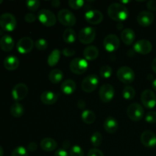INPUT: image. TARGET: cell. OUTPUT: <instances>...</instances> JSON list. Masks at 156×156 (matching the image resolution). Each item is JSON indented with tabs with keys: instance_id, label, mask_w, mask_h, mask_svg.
<instances>
[{
	"instance_id": "b9f144b4",
	"label": "cell",
	"mask_w": 156,
	"mask_h": 156,
	"mask_svg": "<svg viewBox=\"0 0 156 156\" xmlns=\"http://www.w3.org/2000/svg\"><path fill=\"white\" fill-rule=\"evenodd\" d=\"M88 156H105L104 153L101 150L98 149L97 148L91 149L88 151Z\"/></svg>"
},
{
	"instance_id": "ab89813d",
	"label": "cell",
	"mask_w": 156,
	"mask_h": 156,
	"mask_svg": "<svg viewBox=\"0 0 156 156\" xmlns=\"http://www.w3.org/2000/svg\"><path fill=\"white\" fill-rule=\"evenodd\" d=\"M146 120L149 123H156V111H149L146 115Z\"/></svg>"
},
{
	"instance_id": "f5cc1de1",
	"label": "cell",
	"mask_w": 156,
	"mask_h": 156,
	"mask_svg": "<svg viewBox=\"0 0 156 156\" xmlns=\"http://www.w3.org/2000/svg\"><path fill=\"white\" fill-rule=\"evenodd\" d=\"M4 155V150H3L2 147L0 146V156H3Z\"/></svg>"
},
{
	"instance_id": "816d5d0a",
	"label": "cell",
	"mask_w": 156,
	"mask_h": 156,
	"mask_svg": "<svg viewBox=\"0 0 156 156\" xmlns=\"http://www.w3.org/2000/svg\"><path fill=\"white\" fill-rule=\"evenodd\" d=\"M152 88L155 91H156V79L152 82Z\"/></svg>"
},
{
	"instance_id": "f6af8a7d",
	"label": "cell",
	"mask_w": 156,
	"mask_h": 156,
	"mask_svg": "<svg viewBox=\"0 0 156 156\" xmlns=\"http://www.w3.org/2000/svg\"><path fill=\"white\" fill-rule=\"evenodd\" d=\"M54 156H69L68 154V152H66V150L64 149H58L56 152H55Z\"/></svg>"
},
{
	"instance_id": "277c9868",
	"label": "cell",
	"mask_w": 156,
	"mask_h": 156,
	"mask_svg": "<svg viewBox=\"0 0 156 156\" xmlns=\"http://www.w3.org/2000/svg\"><path fill=\"white\" fill-rule=\"evenodd\" d=\"M117 76L120 82L128 85L135 79V73L130 67L122 66L117 70Z\"/></svg>"
},
{
	"instance_id": "4316f807",
	"label": "cell",
	"mask_w": 156,
	"mask_h": 156,
	"mask_svg": "<svg viewBox=\"0 0 156 156\" xmlns=\"http://www.w3.org/2000/svg\"><path fill=\"white\" fill-rule=\"evenodd\" d=\"M63 79V73L59 69H54L49 74V80L53 84H57Z\"/></svg>"
},
{
	"instance_id": "30bf717a",
	"label": "cell",
	"mask_w": 156,
	"mask_h": 156,
	"mask_svg": "<svg viewBox=\"0 0 156 156\" xmlns=\"http://www.w3.org/2000/svg\"><path fill=\"white\" fill-rule=\"evenodd\" d=\"M120 39L116 34H108L104 39V47L110 53L116 51L120 47Z\"/></svg>"
},
{
	"instance_id": "9c48e42d",
	"label": "cell",
	"mask_w": 156,
	"mask_h": 156,
	"mask_svg": "<svg viewBox=\"0 0 156 156\" xmlns=\"http://www.w3.org/2000/svg\"><path fill=\"white\" fill-rule=\"evenodd\" d=\"M95 29L92 27H85L82 28L79 33V40L82 44H89L95 39Z\"/></svg>"
},
{
	"instance_id": "7402d4cb",
	"label": "cell",
	"mask_w": 156,
	"mask_h": 156,
	"mask_svg": "<svg viewBox=\"0 0 156 156\" xmlns=\"http://www.w3.org/2000/svg\"><path fill=\"white\" fill-rule=\"evenodd\" d=\"M121 40L126 45H131L135 41V32L130 28H126L120 33Z\"/></svg>"
},
{
	"instance_id": "d6986e66",
	"label": "cell",
	"mask_w": 156,
	"mask_h": 156,
	"mask_svg": "<svg viewBox=\"0 0 156 156\" xmlns=\"http://www.w3.org/2000/svg\"><path fill=\"white\" fill-rule=\"evenodd\" d=\"M15 46V41L10 35H3L0 39V48L5 52H10Z\"/></svg>"
},
{
	"instance_id": "c3c4849f",
	"label": "cell",
	"mask_w": 156,
	"mask_h": 156,
	"mask_svg": "<svg viewBox=\"0 0 156 156\" xmlns=\"http://www.w3.org/2000/svg\"><path fill=\"white\" fill-rule=\"evenodd\" d=\"M78 107H79L80 109H83L85 107V102L83 100H79L78 101Z\"/></svg>"
},
{
	"instance_id": "ffe728a7",
	"label": "cell",
	"mask_w": 156,
	"mask_h": 156,
	"mask_svg": "<svg viewBox=\"0 0 156 156\" xmlns=\"http://www.w3.org/2000/svg\"><path fill=\"white\" fill-rule=\"evenodd\" d=\"M58 99L57 94L51 91H45L41 94V100L44 105H54Z\"/></svg>"
},
{
	"instance_id": "ac0fdd59",
	"label": "cell",
	"mask_w": 156,
	"mask_h": 156,
	"mask_svg": "<svg viewBox=\"0 0 156 156\" xmlns=\"http://www.w3.org/2000/svg\"><path fill=\"white\" fill-rule=\"evenodd\" d=\"M141 143L147 148H153L156 146V135L149 130L144 131L140 136Z\"/></svg>"
},
{
	"instance_id": "7a4b0ae2",
	"label": "cell",
	"mask_w": 156,
	"mask_h": 156,
	"mask_svg": "<svg viewBox=\"0 0 156 156\" xmlns=\"http://www.w3.org/2000/svg\"><path fill=\"white\" fill-rule=\"evenodd\" d=\"M17 26L15 17L10 13H4L0 16V27L5 31H13Z\"/></svg>"
},
{
	"instance_id": "db71d44e",
	"label": "cell",
	"mask_w": 156,
	"mask_h": 156,
	"mask_svg": "<svg viewBox=\"0 0 156 156\" xmlns=\"http://www.w3.org/2000/svg\"><path fill=\"white\" fill-rule=\"evenodd\" d=\"M2 2H3V1H2V0H0V5H1L2 3Z\"/></svg>"
},
{
	"instance_id": "4dcf8cb0",
	"label": "cell",
	"mask_w": 156,
	"mask_h": 156,
	"mask_svg": "<svg viewBox=\"0 0 156 156\" xmlns=\"http://www.w3.org/2000/svg\"><path fill=\"white\" fill-rule=\"evenodd\" d=\"M82 120L86 124H92L96 120L95 114L92 111L85 110L82 114Z\"/></svg>"
},
{
	"instance_id": "7dc6e473",
	"label": "cell",
	"mask_w": 156,
	"mask_h": 156,
	"mask_svg": "<svg viewBox=\"0 0 156 156\" xmlns=\"http://www.w3.org/2000/svg\"><path fill=\"white\" fill-rule=\"evenodd\" d=\"M51 4L53 7L55 8H58L59 6H60L61 2L59 1V0H53V1L51 2Z\"/></svg>"
},
{
	"instance_id": "836d02e7",
	"label": "cell",
	"mask_w": 156,
	"mask_h": 156,
	"mask_svg": "<svg viewBox=\"0 0 156 156\" xmlns=\"http://www.w3.org/2000/svg\"><path fill=\"white\" fill-rule=\"evenodd\" d=\"M100 75L104 79H108L112 75V69L108 65L103 66L100 69Z\"/></svg>"
},
{
	"instance_id": "52a82bcc",
	"label": "cell",
	"mask_w": 156,
	"mask_h": 156,
	"mask_svg": "<svg viewBox=\"0 0 156 156\" xmlns=\"http://www.w3.org/2000/svg\"><path fill=\"white\" fill-rule=\"evenodd\" d=\"M88 62L86 59L82 58H75L69 64L70 70L76 75H82L85 73L88 69Z\"/></svg>"
},
{
	"instance_id": "f1b7e54d",
	"label": "cell",
	"mask_w": 156,
	"mask_h": 156,
	"mask_svg": "<svg viewBox=\"0 0 156 156\" xmlns=\"http://www.w3.org/2000/svg\"><path fill=\"white\" fill-rule=\"evenodd\" d=\"M60 59V51L58 49H55L50 53L47 58V63L50 67L55 66Z\"/></svg>"
},
{
	"instance_id": "681fc988",
	"label": "cell",
	"mask_w": 156,
	"mask_h": 156,
	"mask_svg": "<svg viewBox=\"0 0 156 156\" xmlns=\"http://www.w3.org/2000/svg\"><path fill=\"white\" fill-rule=\"evenodd\" d=\"M69 146H70V142L69 141V140H65V141L63 142V143H62V146H63L64 149H68Z\"/></svg>"
},
{
	"instance_id": "83f0119b",
	"label": "cell",
	"mask_w": 156,
	"mask_h": 156,
	"mask_svg": "<svg viewBox=\"0 0 156 156\" xmlns=\"http://www.w3.org/2000/svg\"><path fill=\"white\" fill-rule=\"evenodd\" d=\"M76 37H77V36H76V31H75L73 29L70 28V27L66 29V30H64L63 34H62L63 41H65L66 44H73V43L76 41Z\"/></svg>"
},
{
	"instance_id": "3957f363",
	"label": "cell",
	"mask_w": 156,
	"mask_h": 156,
	"mask_svg": "<svg viewBox=\"0 0 156 156\" xmlns=\"http://www.w3.org/2000/svg\"><path fill=\"white\" fill-rule=\"evenodd\" d=\"M126 114H127L128 117L133 121H140L144 116V109L140 104H131L128 106Z\"/></svg>"
},
{
	"instance_id": "f907efd6",
	"label": "cell",
	"mask_w": 156,
	"mask_h": 156,
	"mask_svg": "<svg viewBox=\"0 0 156 156\" xmlns=\"http://www.w3.org/2000/svg\"><path fill=\"white\" fill-rule=\"evenodd\" d=\"M152 70H153L154 73L156 74V58L153 59V61H152Z\"/></svg>"
},
{
	"instance_id": "d6a6232c",
	"label": "cell",
	"mask_w": 156,
	"mask_h": 156,
	"mask_svg": "<svg viewBox=\"0 0 156 156\" xmlns=\"http://www.w3.org/2000/svg\"><path fill=\"white\" fill-rule=\"evenodd\" d=\"M103 136L99 132H94L91 136V143L94 147H98L101 145Z\"/></svg>"
},
{
	"instance_id": "7c38bea8",
	"label": "cell",
	"mask_w": 156,
	"mask_h": 156,
	"mask_svg": "<svg viewBox=\"0 0 156 156\" xmlns=\"http://www.w3.org/2000/svg\"><path fill=\"white\" fill-rule=\"evenodd\" d=\"M141 101L143 106L146 108L152 109L156 105V95L150 89H146L141 94Z\"/></svg>"
},
{
	"instance_id": "484cf974",
	"label": "cell",
	"mask_w": 156,
	"mask_h": 156,
	"mask_svg": "<svg viewBox=\"0 0 156 156\" xmlns=\"http://www.w3.org/2000/svg\"><path fill=\"white\" fill-rule=\"evenodd\" d=\"M98 49L94 46H88L83 51V56L86 60H94L98 58Z\"/></svg>"
},
{
	"instance_id": "e0dca14e",
	"label": "cell",
	"mask_w": 156,
	"mask_h": 156,
	"mask_svg": "<svg viewBox=\"0 0 156 156\" xmlns=\"http://www.w3.org/2000/svg\"><path fill=\"white\" fill-rule=\"evenodd\" d=\"M155 16L153 13L149 11L141 12L137 16V22L143 27H148L153 23Z\"/></svg>"
},
{
	"instance_id": "cb8c5ba5",
	"label": "cell",
	"mask_w": 156,
	"mask_h": 156,
	"mask_svg": "<svg viewBox=\"0 0 156 156\" xmlns=\"http://www.w3.org/2000/svg\"><path fill=\"white\" fill-rule=\"evenodd\" d=\"M61 91L65 94H71L74 93L76 89V84L72 79H66L64 81L60 86Z\"/></svg>"
},
{
	"instance_id": "4fadbf2b",
	"label": "cell",
	"mask_w": 156,
	"mask_h": 156,
	"mask_svg": "<svg viewBox=\"0 0 156 156\" xmlns=\"http://www.w3.org/2000/svg\"><path fill=\"white\" fill-rule=\"evenodd\" d=\"M34 46V42L31 38L28 37H24L18 41L16 47L20 53L26 54L31 51Z\"/></svg>"
},
{
	"instance_id": "ee69618b",
	"label": "cell",
	"mask_w": 156,
	"mask_h": 156,
	"mask_svg": "<svg viewBox=\"0 0 156 156\" xmlns=\"http://www.w3.org/2000/svg\"><path fill=\"white\" fill-rule=\"evenodd\" d=\"M147 8L151 11H156V1L155 0H150L147 2Z\"/></svg>"
},
{
	"instance_id": "60d3db41",
	"label": "cell",
	"mask_w": 156,
	"mask_h": 156,
	"mask_svg": "<svg viewBox=\"0 0 156 156\" xmlns=\"http://www.w3.org/2000/svg\"><path fill=\"white\" fill-rule=\"evenodd\" d=\"M37 17L36 15L34 13L31 12H29V13L26 14L25 16H24V21L27 23H33L36 21Z\"/></svg>"
},
{
	"instance_id": "5b68a950",
	"label": "cell",
	"mask_w": 156,
	"mask_h": 156,
	"mask_svg": "<svg viewBox=\"0 0 156 156\" xmlns=\"http://www.w3.org/2000/svg\"><path fill=\"white\" fill-rule=\"evenodd\" d=\"M57 18L59 22L66 27H73L76 23V18L74 14L67 9H62L58 12Z\"/></svg>"
},
{
	"instance_id": "44dd1931",
	"label": "cell",
	"mask_w": 156,
	"mask_h": 156,
	"mask_svg": "<svg viewBox=\"0 0 156 156\" xmlns=\"http://www.w3.org/2000/svg\"><path fill=\"white\" fill-rule=\"evenodd\" d=\"M104 128L108 133H114L118 129V123L113 117H108L104 122Z\"/></svg>"
},
{
	"instance_id": "9a60e30c",
	"label": "cell",
	"mask_w": 156,
	"mask_h": 156,
	"mask_svg": "<svg viewBox=\"0 0 156 156\" xmlns=\"http://www.w3.org/2000/svg\"><path fill=\"white\" fill-rule=\"evenodd\" d=\"M133 48L136 53L142 55H146L152 51V44L148 40H140L134 44Z\"/></svg>"
},
{
	"instance_id": "bcb514c9",
	"label": "cell",
	"mask_w": 156,
	"mask_h": 156,
	"mask_svg": "<svg viewBox=\"0 0 156 156\" xmlns=\"http://www.w3.org/2000/svg\"><path fill=\"white\" fill-rule=\"evenodd\" d=\"M37 143H34V142H31V143H29L28 146H27V149H28V151H30V152H34V151L37 150Z\"/></svg>"
},
{
	"instance_id": "1f68e13d",
	"label": "cell",
	"mask_w": 156,
	"mask_h": 156,
	"mask_svg": "<svg viewBox=\"0 0 156 156\" xmlns=\"http://www.w3.org/2000/svg\"><path fill=\"white\" fill-rule=\"evenodd\" d=\"M122 94H123V98L126 100H132L136 95L135 89L133 88V87L130 86V85H126L123 88Z\"/></svg>"
},
{
	"instance_id": "2e32d148",
	"label": "cell",
	"mask_w": 156,
	"mask_h": 156,
	"mask_svg": "<svg viewBox=\"0 0 156 156\" xmlns=\"http://www.w3.org/2000/svg\"><path fill=\"white\" fill-rule=\"evenodd\" d=\"M104 15L98 10H90L85 12V19L91 24H98L103 21Z\"/></svg>"
},
{
	"instance_id": "d4e9b609",
	"label": "cell",
	"mask_w": 156,
	"mask_h": 156,
	"mask_svg": "<svg viewBox=\"0 0 156 156\" xmlns=\"http://www.w3.org/2000/svg\"><path fill=\"white\" fill-rule=\"evenodd\" d=\"M41 148L46 152H52L57 147V143L52 138H44L40 143Z\"/></svg>"
},
{
	"instance_id": "e575fe53",
	"label": "cell",
	"mask_w": 156,
	"mask_h": 156,
	"mask_svg": "<svg viewBox=\"0 0 156 156\" xmlns=\"http://www.w3.org/2000/svg\"><path fill=\"white\" fill-rule=\"evenodd\" d=\"M11 156H28V152L25 148L20 146L12 151Z\"/></svg>"
},
{
	"instance_id": "6da1fadb",
	"label": "cell",
	"mask_w": 156,
	"mask_h": 156,
	"mask_svg": "<svg viewBox=\"0 0 156 156\" xmlns=\"http://www.w3.org/2000/svg\"><path fill=\"white\" fill-rule=\"evenodd\" d=\"M108 16L116 21H123L126 20L129 15V12L126 7L121 3H112L108 9Z\"/></svg>"
},
{
	"instance_id": "8fae6325",
	"label": "cell",
	"mask_w": 156,
	"mask_h": 156,
	"mask_svg": "<svg viewBox=\"0 0 156 156\" xmlns=\"http://www.w3.org/2000/svg\"><path fill=\"white\" fill-rule=\"evenodd\" d=\"M115 90L114 87L110 84H105L101 85L99 89V97L101 101L104 103H108L111 101L114 97Z\"/></svg>"
},
{
	"instance_id": "8d00e7d4",
	"label": "cell",
	"mask_w": 156,
	"mask_h": 156,
	"mask_svg": "<svg viewBox=\"0 0 156 156\" xmlns=\"http://www.w3.org/2000/svg\"><path fill=\"white\" fill-rule=\"evenodd\" d=\"M69 156H84V152L79 146H73L70 149Z\"/></svg>"
},
{
	"instance_id": "f35d334b",
	"label": "cell",
	"mask_w": 156,
	"mask_h": 156,
	"mask_svg": "<svg viewBox=\"0 0 156 156\" xmlns=\"http://www.w3.org/2000/svg\"><path fill=\"white\" fill-rule=\"evenodd\" d=\"M68 3L70 8L77 10V9L83 7L84 4H85V1H83V0H69Z\"/></svg>"
},
{
	"instance_id": "74e56055",
	"label": "cell",
	"mask_w": 156,
	"mask_h": 156,
	"mask_svg": "<svg viewBox=\"0 0 156 156\" xmlns=\"http://www.w3.org/2000/svg\"><path fill=\"white\" fill-rule=\"evenodd\" d=\"M34 46L38 50H45L48 47V43L45 39L41 38L36 41V42L34 43Z\"/></svg>"
},
{
	"instance_id": "f546056e",
	"label": "cell",
	"mask_w": 156,
	"mask_h": 156,
	"mask_svg": "<svg viewBox=\"0 0 156 156\" xmlns=\"http://www.w3.org/2000/svg\"><path fill=\"white\" fill-rule=\"evenodd\" d=\"M10 112L11 114H12L14 117L19 118V117H21V116L24 114V107L22 106V105L18 103V102H15V103H14L13 105L11 106Z\"/></svg>"
},
{
	"instance_id": "7bdbcfd3",
	"label": "cell",
	"mask_w": 156,
	"mask_h": 156,
	"mask_svg": "<svg viewBox=\"0 0 156 156\" xmlns=\"http://www.w3.org/2000/svg\"><path fill=\"white\" fill-rule=\"evenodd\" d=\"M76 53V50L70 48H65L62 50V54L65 56H73Z\"/></svg>"
},
{
	"instance_id": "ba28073f",
	"label": "cell",
	"mask_w": 156,
	"mask_h": 156,
	"mask_svg": "<svg viewBox=\"0 0 156 156\" xmlns=\"http://www.w3.org/2000/svg\"><path fill=\"white\" fill-rule=\"evenodd\" d=\"M99 79L97 75L91 74L88 75V76L83 79L82 82V89L86 93L93 92L97 88L98 85Z\"/></svg>"
},
{
	"instance_id": "603a6c76",
	"label": "cell",
	"mask_w": 156,
	"mask_h": 156,
	"mask_svg": "<svg viewBox=\"0 0 156 156\" xmlns=\"http://www.w3.org/2000/svg\"><path fill=\"white\" fill-rule=\"evenodd\" d=\"M3 65L7 70L13 71L17 69L19 66V59L15 56H9L4 59Z\"/></svg>"
},
{
	"instance_id": "d590c367",
	"label": "cell",
	"mask_w": 156,
	"mask_h": 156,
	"mask_svg": "<svg viewBox=\"0 0 156 156\" xmlns=\"http://www.w3.org/2000/svg\"><path fill=\"white\" fill-rule=\"evenodd\" d=\"M40 5H41V2L38 0H29L26 2V6L31 12L37 10L38 8L40 7Z\"/></svg>"
},
{
	"instance_id": "8992f818",
	"label": "cell",
	"mask_w": 156,
	"mask_h": 156,
	"mask_svg": "<svg viewBox=\"0 0 156 156\" xmlns=\"http://www.w3.org/2000/svg\"><path fill=\"white\" fill-rule=\"evenodd\" d=\"M38 19L40 22L46 27H53L56 22V15L47 9H42L38 12Z\"/></svg>"
},
{
	"instance_id": "5bb4252c",
	"label": "cell",
	"mask_w": 156,
	"mask_h": 156,
	"mask_svg": "<svg viewBox=\"0 0 156 156\" xmlns=\"http://www.w3.org/2000/svg\"><path fill=\"white\" fill-rule=\"evenodd\" d=\"M28 93V88L24 83H18L14 86L12 91V95L14 100L16 101L23 100L26 98Z\"/></svg>"
}]
</instances>
